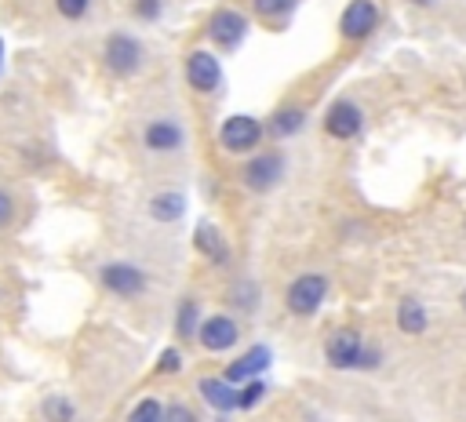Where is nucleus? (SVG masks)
Masks as SVG:
<instances>
[{"instance_id":"20e7f679","label":"nucleus","mask_w":466,"mask_h":422,"mask_svg":"<svg viewBox=\"0 0 466 422\" xmlns=\"http://www.w3.org/2000/svg\"><path fill=\"white\" fill-rule=\"evenodd\" d=\"M382 22V7L379 0H350L339 15V36L346 44H364Z\"/></svg>"},{"instance_id":"7c9ffc66","label":"nucleus","mask_w":466,"mask_h":422,"mask_svg":"<svg viewBox=\"0 0 466 422\" xmlns=\"http://www.w3.org/2000/svg\"><path fill=\"white\" fill-rule=\"evenodd\" d=\"M0 62H4V40H0Z\"/></svg>"},{"instance_id":"4be33fe9","label":"nucleus","mask_w":466,"mask_h":422,"mask_svg":"<svg viewBox=\"0 0 466 422\" xmlns=\"http://www.w3.org/2000/svg\"><path fill=\"white\" fill-rule=\"evenodd\" d=\"M164 411H167V407H160V400H153V397H142V400L131 407L127 422H164Z\"/></svg>"},{"instance_id":"412c9836","label":"nucleus","mask_w":466,"mask_h":422,"mask_svg":"<svg viewBox=\"0 0 466 422\" xmlns=\"http://www.w3.org/2000/svg\"><path fill=\"white\" fill-rule=\"evenodd\" d=\"M175 327H178L182 338H197V331H200V313H197V302H193V298H186V302L178 306Z\"/></svg>"},{"instance_id":"b1692460","label":"nucleus","mask_w":466,"mask_h":422,"mask_svg":"<svg viewBox=\"0 0 466 422\" xmlns=\"http://www.w3.org/2000/svg\"><path fill=\"white\" fill-rule=\"evenodd\" d=\"M55 11L69 22H80L87 11H91V0H55Z\"/></svg>"},{"instance_id":"ddd939ff","label":"nucleus","mask_w":466,"mask_h":422,"mask_svg":"<svg viewBox=\"0 0 466 422\" xmlns=\"http://www.w3.org/2000/svg\"><path fill=\"white\" fill-rule=\"evenodd\" d=\"M393 320H397V331L408 335V338H419V335L430 331V309H426L422 298H415V295H404V298L397 302Z\"/></svg>"},{"instance_id":"9d476101","label":"nucleus","mask_w":466,"mask_h":422,"mask_svg":"<svg viewBox=\"0 0 466 422\" xmlns=\"http://www.w3.org/2000/svg\"><path fill=\"white\" fill-rule=\"evenodd\" d=\"M186 84L193 91H200V95L218 91L222 87V65H218V58L211 51H204V47L189 51L186 55Z\"/></svg>"},{"instance_id":"1a4fd4ad","label":"nucleus","mask_w":466,"mask_h":422,"mask_svg":"<svg viewBox=\"0 0 466 422\" xmlns=\"http://www.w3.org/2000/svg\"><path fill=\"white\" fill-rule=\"evenodd\" d=\"M98 280L116 298H138L146 291V273L138 266H131V262H106L98 269Z\"/></svg>"},{"instance_id":"bb28decb","label":"nucleus","mask_w":466,"mask_h":422,"mask_svg":"<svg viewBox=\"0 0 466 422\" xmlns=\"http://www.w3.org/2000/svg\"><path fill=\"white\" fill-rule=\"evenodd\" d=\"M164 422H197V415H193L186 404H171V407L164 411Z\"/></svg>"},{"instance_id":"a878e982","label":"nucleus","mask_w":466,"mask_h":422,"mask_svg":"<svg viewBox=\"0 0 466 422\" xmlns=\"http://www.w3.org/2000/svg\"><path fill=\"white\" fill-rule=\"evenodd\" d=\"M15 211H18L15 196H11L7 189H0V229H7V226L15 222Z\"/></svg>"},{"instance_id":"6ab92c4d","label":"nucleus","mask_w":466,"mask_h":422,"mask_svg":"<svg viewBox=\"0 0 466 422\" xmlns=\"http://www.w3.org/2000/svg\"><path fill=\"white\" fill-rule=\"evenodd\" d=\"M295 7H299V0H251V11L269 25H284L295 15Z\"/></svg>"},{"instance_id":"c85d7f7f","label":"nucleus","mask_w":466,"mask_h":422,"mask_svg":"<svg viewBox=\"0 0 466 422\" xmlns=\"http://www.w3.org/2000/svg\"><path fill=\"white\" fill-rule=\"evenodd\" d=\"M408 4H411V7H433L437 0H408Z\"/></svg>"},{"instance_id":"f8f14e48","label":"nucleus","mask_w":466,"mask_h":422,"mask_svg":"<svg viewBox=\"0 0 466 422\" xmlns=\"http://www.w3.org/2000/svg\"><path fill=\"white\" fill-rule=\"evenodd\" d=\"M182 142H186V131H182V124L171 120V116H157V120H149V124L142 127V146H146L149 153H175Z\"/></svg>"},{"instance_id":"0eeeda50","label":"nucleus","mask_w":466,"mask_h":422,"mask_svg":"<svg viewBox=\"0 0 466 422\" xmlns=\"http://www.w3.org/2000/svg\"><path fill=\"white\" fill-rule=\"evenodd\" d=\"M262 135H266V124L262 120L248 116V113H233L218 127V146L226 153H251V149H258Z\"/></svg>"},{"instance_id":"aec40b11","label":"nucleus","mask_w":466,"mask_h":422,"mask_svg":"<svg viewBox=\"0 0 466 422\" xmlns=\"http://www.w3.org/2000/svg\"><path fill=\"white\" fill-rule=\"evenodd\" d=\"M40 415H44V422H73L76 407H73L69 397H47V400L40 404Z\"/></svg>"},{"instance_id":"7ed1b4c3","label":"nucleus","mask_w":466,"mask_h":422,"mask_svg":"<svg viewBox=\"0 0 466 422\" xmlns=\"http://www.w3.org/2000/svg\"><path fill=\"white\" fill-rule=\"evenodd\" d=\"M284 171H288L284 153H280V149H262V153H255V156L244 164L240 182H244L248 193H269V189H277V186L284 182Z\"/></svg>"},{"instance_id":"c756f323","label":"nucleus","mask_w":466,"mask_h":422,"mask_svg":"<svg viewBox=\"0 0 466 422\" xmlns=\"http://www.w3.org/2000/svg\"><path fill=\"white\" fill-rule=\"evenodd\" d=\"M459 309H462V313H466V287H462V291H459Z\"/></svg>"},{"instance_id":"423d86ee","label":"nucleus","mask_w":466,"mask_h":422,"mask_svg":"<svg viewBox=\"0 0 466 422\" xmlns=\"http://www.w3.org/2000/svg\"><path fill=\"white\" fill-rule=\"evenodd\" d=\"M320 127L328 138L335 142H353L360 131H364V109L353 102V98H335L324 116H320Z\"/></svg>"},{"instance_id":"f03ea898","label":"nucleus","mask_w":466,"mask_h":422,"mask_svg":"<svg viewBox=\"0 0 466 422\" xmlns=\"http://www.w3.org/2000/svg\"><path fill=\"white\" fill-rule=\"evenodd\" d=\"M364 349H368V342L357 327H335L324 338V360L335 371H360L364 367Z\"/></svg>"},{"instance_id":"39448f33","label":"nucleus","mask_w":466,"mask_h":422,"mask_svg":"<svg viewBox=\"0 0 466 422\" xmlns=\"http://www.w3.org/2000/svg\"><path fill=\"white\" fill-rule=\"evenodd\" d=\"M142 58H146V51H142L138 36H131V33H109V40L102 47V62H106V69L113 76H135L142 69Z\"/></svg>"},{"instance_id":"6e6552de","label":"nucleus","mask_w":466,"mask_h":422,"mask_svg":"<svg viewBox=\"0 0 466 422\" xmlns=\"http://www.w3.org/2000/svg\"><path fill=\"white\" fill-rule=\"evenodd\" d=\"M204 33H208V40H211L215 47L237 51V47L244 44V36H248V15H244L240 7H218V11H211Z\"/></svg>"},{"instance_id":"9b49d317","label":"nucleus","mask_w":466,"mask_h":422,"mask_svg":"<svg viewBox=\"0 0 466 422\" xmlns=\"http://www.w3.org/2000/svg\"><path fill=\"white\" fill-rule=\"evenodd\" d=\"M237 338H240V327H237V320H233V316L215 313V316H204V320H200L197 342H200L208 353H226V349H233V346H237Z\"/></svg>"},{"instance_id":"4468645a","label":"nucleus","mask_w":466,"mask_h":422,"mask_svg":"<svg viewBox=\"0 0 466 422\" xmlns=\"http://www.w3.org/2000/svg\"><path fill=\"white\" fill-rule=\"evenodd\" d=\"M197 393H200L215 411H233V407H240V389H237L226 375L200 378V382H197Z\"/></svg>"},{"instance_id":"393cba45","label":"nucleus","mask_w":466,"mask_h":422,"mask_svg":"<svg viewBox=\"0 0 466 422\" xmlns=\"http://www.w3.org/2000/svg\"><path fill=\"white\" fill-rule=\"evenodd\" d=\"M262 393H266V382H262V378L244 382V389H240V407H255V404L262 400Z\"/></svg>"},{"instance_id":"f257e3e1","label":"nucleus","mask_w":466,"mask_h":422,"mask_svg":"<svg viewBox=\"0 0 466 422\" xmlns=\"http://www.w3.org/2000/svg\"><path fill=\"white\" fill-rule=\"evenodd\" d=\"M328 298V276L324 273H299L284 291V309L291 316H317Z\"/></svg>"},{"instance_id":"dca6fc26","label":"nucleus","mask_w":466,"mask_h":422,"mask_svg":"<svg viewBox=\"0 0 466 422\" xmlns=\"http://www.w3.org/2000/svg\"><path fill=\"white\" fill-rule=\"evenodd\" d=\"M306 124H309V113H306L302 106H280V109L266 120V135H273V138H291V135H299Z\"/></svg>"},{"instance_id":"cd10ccee","label":"nucleus","mask_w":466,"mask_h":422,"mask_svg":"<svg viewBox=\"0 0 466 422\" xmlns=\"http://www.w3.org/2000/svg\"><path fill=\"white\" fill-rule=\"evenodd\" d=\"M178 367H182V353H178V349H164L157 371H178Z\"/></svg>"},{"instance_id":"f3484780","label":"nucleus","mask_w":466,"mask_h":422,"mask_svg":"<svg viewBox=\"0 0 466 422\" xmlns=\"http://www.w3.org/2000/svg\"><path fill=\"white\" fill-rule=\"evenodd\" d=\"M193 244H197V251L208 258V262H226L229 258V247H226V236L211 226V222H200L197 229H193Z\"/></svg>"},{"instance_id":"a211bd4d","label":"nucleus","mask_w":466,"mask_h":422,"mask_svg":"<svg viewBox=\"0 0 466 422\" xmlns=\"http://www.w3.org/2000/svg\"><path fill=\"white\" fill-rule=\"evenodd\" d=\"M146 211H149L153 222H175V218H182V211H186V196H182V193H157Z\"/></svg>"},{"instance_id":"5701e85b","label":"nucleus","mask_w":466,"mask_h":422,"mask_svg":"<svg viewBox=\"0 0 466 422\" xmlns=\"http://www.w3.org/2000/svg\"><path fill=\"white\" fill-rule=\"evenodd\" d=\"M131 15L138 22H157L164 15V0H131Z\"/></svg>"},{"instance_id":"2eb2a0df","label":"nucleus","mask_w":466,"mask_h":422,"mask_svg":"<svg viewBox=\"0 0 466 422\" xmlns=\"http://www.w3.org/2000/svg\"><path fill=\"white\" fill-rule=\"evenodd\" d=\"M269 367V349L266 346H251L244 357H237L229 367H226V378L233 382V386H240V382H251L255 375H262Z\"/></svg>"}]
</instances>
